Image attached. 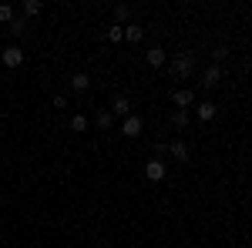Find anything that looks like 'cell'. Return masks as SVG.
Masks as SVG:
<instances>
[{
    "instance_id": "6da1fadb",
    "label": "cell",
    "mask_w": 252,
    "mask_h": 248,
    "mask_svg": "<svg viewBox=\"0 0 252 248\" xmlns=\"http://www.w3.org/2000/svg\"><path fill=\"white\" fill-rule=\"evenodd\" d=\"M192 71H195V57L189 54V51H182V54H175V57H172V74L178 77V81L192 77Z\"/></svg>"
},
{
    "instance_id": "7a4b0ae2",
    "label": "cell",
    "mask_w": 252,
    "mask_h": 248,
    "mask_svg": "<svg viewBox=\"0 0 252 248\" xmlns=\"http://www.w3.org/2000/svg\"><path fill=\"white\" fill-rule=\"evenodd\" d=\"M172 101H175V111H189V108H195V91L192 87H178L172 94Z\"/></svg>"
},
{
    "instance_id": "3957f363",
    "label": "cell",
    "mask_w": 252,
    "mask_h": 248,
    "mask_svg": "<svg viewBox=\"0 0 252 248\" xmlns=\"http://www.w3.org/2000/svg\"><path fill=\"white\" fill-rule=\"evenodd\" d=\"M219 84H222V64H209V67L202 71V87L212 91V87H219Z\"/></svg>"
},
{
    "instance_id": "277c9868",
    "label": "cell",
    "mask_w": 252,
    "mask_h": 248,
    "mask_svg": "<svg viewBox=\"0 0 252 248\" xmlns=\"http://www.w3.org/2000/svg\"><path fill=\"white\" fill-rule=\"evenodd\" d=\"M165 174H168V168H165V161H158V158L145 165V178H148L152 185H158V181H165Z\"/></svg>"
},
{
    "instance_id": "5b68a950",
    "label": "cell",
    "mask_w": 252,
    "mask_h": 248,
    "mask_svg": "<svg viewBox=\"0 0 252 248\" xmlns=\"http://www.w3.org/2000/svg\"><path fill=\"white\" fill-rule=\"evenodd\" d=\"M0 60H3L7 67H20V64H24V51H20L17 44H10V47L0 51Z\"/></svg>"
},
{
    "instance_id": "8992f818",
    "label": "cell",
    "mask_w": 252,
    "mask_h": 248,
    "mask_svg": "<svg viewBox=\"0 0 252 248\" xmlns=\"http://www.w3.org/2000/svg\"><path fill=\"white\" fill-rule=\"evenodd\" d=\"M111 114H121V117H131V97L128 94H118L111 101Z\"/></svg>"
},
{
    "instance_id": "52a82bcc",
    "label": "cell",
    "mask_w": 252,
    "mask_h": 248,
    "mask_svg": "<svg viewBox=\"0 0 252 248\" xmlns=\"http://www.w3.org/2000/svg\"><path fill=\"white\" fill-rule=\"evenodd\" d=\"M141 128H145V124H141V117H138V114L125 117V124H121V131L128 134V138H138V134H141Z\"/></svg>"
},
{
    "instance_id": "ba28073f",
    "label": "cell",
    "mask_w": 252,
    "mask_h": 248,
    "mask_svg": "<svg viewBox=\"0 0 252 248\" xmlns=\"http://www.w3.org/2000/svg\"><path fill=\"white\" fill-rule=\"evenodd\" d=\"M168 154H172L175 161H189V144L185 141H172L168 144Z\"/></svg>"
},
{
    "instance_id": "9c48e42d",
    "label": "cell",
    "mask_w": 252,
    "mask_h": 248,
    "mask_svg": "<svg viewBox=\"0 0 252 248\" xmlns=\"http://www.w3.org/2000/svg\"><path fill=\"white\" fill-rule=\"evenodd\" d=\"M40 10H44L40 0H24V3H20V17H37Z\"/></svg>"
},
{
    "instance_id": "30bf717a",
    "label": "cell",
    "mask_w": 252,
    "mask_h": 248,
    "mask_svg": "<svg viewBox=\"0 0 252 248\" xmlns=\"http://www.w3.org/2000/svg\"><path fill=\"white\" fill-rule=\"evenodd\" d=\"M195 114L202 117V121H212L215 117V104L212 101H198V104H195Z\"/></svg>"
},
{
    "instance_id": "8fae6325",
    "label": "cell",
    "mask_w": 252,
    "mask_h": 248,
    "mask_svg": "<svg viewBox=\"0 0 252 248\" xmlns=\"http://www.w3.org/2000/svg\"><path fill=\"white\" fill-rule=\"evenodd\" d=\"M111 124H115V114H111V111H104V108H101V111H97V114H94V128H101V131H108V128H111Z\"/></svg>"
},
{
    "instance_id": "7c38bea8",
    "label": "cell",
    "mask_w": 252,
    "mask_h": 248,
    "mask_svg": "<svg viewBox=\"0 0 252 248\" xmlns=\"http://www.w3.org/2000/svg\"><path fill=\"white\" fill-rule=\"evenodd\" d=\"M7 30H10L14 37H24V34H27V17H20V14H17V17L7 24Z\"/></svg>"
},
{
    "instance_id": "4fadbf2b",
    "label": "cell",
    "mask_w": 252,
    "mask_h": 248,
    "mask_svg": "<svg viewBox=\"0 0 252 248\" xmlns=\"http://www.w3.org/2000/svg\"><path fill=\"white\" fill-rule=\"evenodd\" d=\"M115 20L121 24V27H128V24H131V7H128V3H118L115 7Z\"/></svg>"
},
{
    "instance_id": "5bb4252c",
    "label": "cell",
    "mask_w": 252,
    "mask_h": 248,
    "mask_svg": "<svg viewBox=\"0 0 252 248\" xmlns=\"http://www.w3.org/2000/svg\"><path fill=\"white\" fill-rule=\"evenodd\" d=\"M141 37H145V27H138L135 20H131V24L125 27V40H131V44H138Z\"/></svg>"
},
{
    "instance_id": "9a60e30c",
    "label": "cell",
    "mask_w": 252,
    "mask_h": 248,
    "mask_svg": "<svg viewBox=\"0 0 252 248\" xmlns=\"http://www.w3.org/2000/svg\"><path fill=\"white\" fill-rule=\"evenodd\" d=\"M71 87H74L78 94H81V91H88V87H91V77L84 74V71H78V74L71 77Z\"/></svg>"
},
{
    "instance_id": "2e32d148",
    "label": "cell",
    "mask_w": 252,
    "mask_h": 248,
    "mask_svg": "<svg viewBox=\"0 0 252 248\" xmlns=\"http://www.w3.org/2000/svg\"><path fill=\"white\" fill-rule=\"evenodd\" d=\"M165 57H168V54H165V51H161V47H152V51H148V54H145V60H148V64H152V67H161V64H165Z\"/></svg>"
},
{
    "instance_id": "e0dca14e",
    "label": "cell",
    "mask_w": 252,
    "mask_h": 248,
    "mask_svg": "<svg viewBox=\"0 0 252 248\" xmlns=\"http://www.w3.org/2000/svg\"><path fill=\"white\" fill-rule=\"evenodd\" d=\"M172 128L185 131V128H189V111H175V114H172Z\"/></svg>"
},
{
    "instance_id": "ac0fdd59",
    "label": "cell",
    "mask_w": 252,
    "mask_h": 248,
    "mask_svg": "<svg viewBox=\"0 0 252 248\" xmlns=\"http://www.w3.org/2000/svg\"><path fill=\"white\" fill-rule=\"evenodd\" d=\"M229 57V47L225 44H215V51H212V64H219V60H225Z\"/></svg>"
},
{
    "instance_id": "d6986e66",
    "label": "cell",
    "mask_w": 252,
    "mask_h": 248,
    "mask_svg": "<svg viewBox=\"0 0 252 248\" xmlns=\"http://www.w3.org/2000/svg\"><path fill=\"white\" fill-rule=\"evenodd\" d=\"M108 40H111V44H118V40H125V27H108Z\"/></svg>"
},
{
    "instance_id": "ffe728a7",
    "label": "cell",
    "mask_w": 252,
    "mask_h": 248,
    "mask_svg": "<svg viewBox=\"0 0 252 248\" xmlns=\"http://www.w3.org/2000/svg\"><path fill=\"white\" fill-rule=\"evenodd\" d=\"M14 17H17V14H14V7H7V3H0V24H10Z\"/></svg>"
},
{
    "instance_id": "44dd1931",
    "label": "cell",
    "mask_w": 252,
    "mask_h": 248,
    "mask_svg": "<svg viewBox=\"0 0 252 248\" xmlns=\"http://www.w3.org/2000/svg\"><path fill=\"white\" fill-rule=\"evenodd\" d=\"M71 128H74V131H88V117L74 114V117H71Z\"/></svg>"
},
{
    "instance_id": "7402d4cb",
    "label": "cell",
    "mask_w": 252,
    "mask_h": 248,
    "mask_svg": "<svg viewBox=\"0 0 252 248\" xmlns=\"http://www.w3.org/2000/svg\"><path fill=\"white\" fill-rule=\"evenodd\" d=\"M155 158H158V161L168 158V144H165V141H155Z\"/></svg>"
},
{
    "instance_id": "603a6c76",
    "label": "cell",
    "mask_w": 252,
    "mask_h": 248,
    "mask_svg": "<svg viewBox=\"0 0 252 248\" xmlns=\"http://www.w3.org/2000/svg\"><path fill=\"white\" fill-rule=\"evenodd\" d=\"M54 108H67V97H64V94H54Z\"/></svg>"
}]
</instances>
